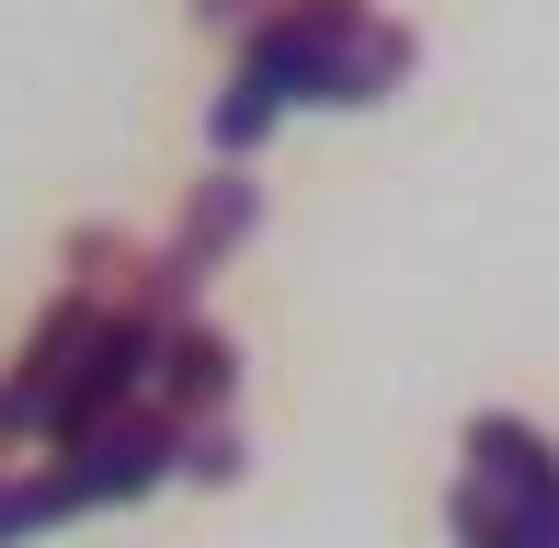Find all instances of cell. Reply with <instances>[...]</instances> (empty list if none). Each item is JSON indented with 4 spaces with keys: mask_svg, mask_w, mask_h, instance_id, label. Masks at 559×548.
Segmentation results:
<instances>
[{
    "mask_svg": "<svg viewBox=\"0 0 559 548\" xmlns=\"http://www.w3.org/2000/svg\"><path fill=\"white\" fill-rule=\"evenodd\" d=\"M456 445H468V480L559 548V434H537L525 412H468V434H456Z\"/></svg>",
    "mask_w": 559,
    "mask_h": 548,
    "instance_id": "3957f363",
    "label": "cell"
},
{
    "mask_svg": "<svg viewBox=\"0 0 559 548\" xmlns=\"http://www.w3.org/2000/svg\"><path fill=\"white\" fill-rule=\"evenodd\" d=\"M263 229V183H251V160H217L206 183L183 194V217H171V240H148V297L160 309H206V286H217V263L240 252V240Z\"/></svg>",
    "mask_w": 559,
    "mask_h": 548,
    "instance_id": "7a4b0ae2",
    "label": "cell"
},
{
    "mask_svg": "<svg viewBox=\"0 0 559 548\" xmlns=\"http://www.w3.org/2000/svg\"><path fill=\"white\" fill-rule=\"evenodd\" d=\"M412 69H423V35L389 23L377 0H274L240 35V58H228V92L206 104V148L217 160H251L286 115H309V104L366 115V104H389Z\"/></svg>",
    "mask_w": 559,
    "mask_h": 548,
    "instance_id": "6da1fadb",
    "label": "cell"
},
{
    "mask_svg": "<svg viewBox=\"0 0 559 548\" xmlns=\"http://www.w3.org/2000/svg\"><path fill=\"white\" fill-rule=\"evenodd\" d=\"M263 12H274V0H194V23H206V35H251Z\"/></svg>",
    "mask_w": 559,
    "mask_h": 548,
    "instance_id": "52a82bcc",
    "label": "cell"
},
{
    "mask_svg": "<svg viewBox=\"0 0 559 548\" xmlns=\"http://www.w3.org/2000/svg\"><path fill=\"white\" fill-rule=\"evenodd\" d=\"M445 537H456V548H548L537 526H525V514H502L491 491L468 480V468H456V491H445Z\"/></svg>",
    "mask_w": 559,
    "mask_h": 548,
    "instance_id": "5b68a950",
    "label": "cell"
},
{
    "mask_svg": "<svg viewBox=\"0 0 559 548\" xmlns=\"http://www.w3.org/2000/svg\"><path fill=\"white\" fill-rule=\"evenodd\" d=\"M160 412H171V422H217V412H240V343H228L206 309L171 320V343H160Z\"/></svg>",
    "mask_w": 559,
    "mask_h": 548,
    "instance_id": "277c9868",
    "label": "cell"
},
{
    "mask_svg": "<svg viewBox=\"0 0 559 548\" xmlns=\"http://www.w3.org/2000/svg\"><path fill=\"white\" fill-rule=\"evenodd\" d=\"M240 468H251V434H240V412H217V422H183V480L228 491Z\"/></svg>",
    "mask_w": 559,
    "mask_h": 548,
    "instance_id": "8992f818",
    "label": "cell"
}]
</instances>
